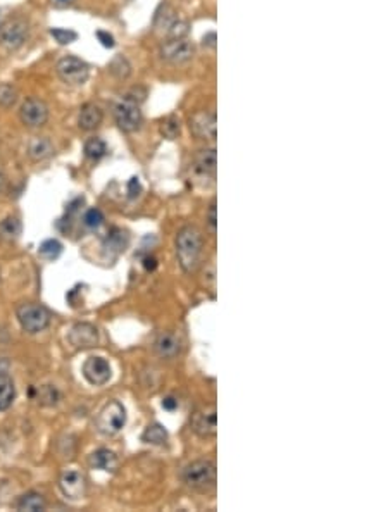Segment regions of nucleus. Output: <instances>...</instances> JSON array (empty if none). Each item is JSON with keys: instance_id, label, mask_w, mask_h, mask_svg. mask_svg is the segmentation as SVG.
<instances>
[{"instance_id": "9b49d317", "label": "nucleus", "mask_w": 388, "mask_h": 512, "mask_svg": "<svg viewBox=\"0 0 388 512\" xmlns=\"http://www.w3.org/2000/svg\"><path fill=\"white\" fill-rule=\"evenodd\" d=\"M192 428L199 437H214L218 430V416H216V407L207 405L199 409L192 418Z\"/></svg>"}, {"instance_id": "e433bc0d", "label": "nucleus", "mask_w": 388, "mask_h": 512, "mask_svg": "<svg viewBox=\"0 0 388 512\" xmlns=\"http://www.w3.org/2000/svg\"><path fill=\"white\" fill-rule=\"evenodd\" d=\"M209 224H211V228L216 229V204L214 202L211 204V209H209Z\"/></svg>"}, {"instance_id": "4be33fe9", "label": "nucleus", "mask_w": 388, "mask_h": 512, "mask_svg": "<svg viewBox=\"0 0 388 512\" xmlns=\"http://www.w3.org/2000/svg\"><path fill=\"white\" fill-rule=\"evenodd\" d=\"M21 232H23V224L18 217L9 216L4 221H0V239L13 241L21 235Z\"/></svg>"}, {"instance_id": "aec40b11", "label": "nucleus", "mask_w": 388, "mask_h": 512, "mask_svg": "<svg viewBox=\"0 0 388 512\" xmlns=\"http://www.w3.org/2000/svg\"><path fill=\"white\" fill-rule=\"evenodd\" d=\"M16 397V388L13 378L7 374H0V410H7L13 405Z\"/></svg>"}, {"instance_id": "a878e982", "label": "nucleus", "mask_w": 388, "mask_h": 512, "mask_svg": "<svg viewBox=\"0 0 388 512\" xmlns=\"http://www.w3.org/2000/svg\"><path fill=\"white\" fill-rule=\"evenodd\" d=\"M16 102H18V90H16L14 85L11 83L0 85V107L11 109Z\"/></svg>"}, {"instance_id": "9d476101", "label": "nucleus", "mask_w": 388, "mask_h": 512, "mask_svg": "<svg viewBox=\"0 0 388 512\" xmlns=\"http://www.w3.org/2000/svg\"><path fill=\"white\" fill-rule=\"evenodd\" d=\"M111 374L113 371H111L109 362L104 357H88L83 364V376L90 385H106L111 380Z\"/></svg>"}, {"instance_id": "423d86ee", "label": "nucleus", "mask_w": 388, "mask_h": 512, "mask_svg": "<svg viewBox=\"0 0 388 512\" xmlns=\"http://www.w3.org/2000/svg\"><path fill=\"white\" fill-rule=\"evenodd\" d=\"M126 423V410L119 402H109V404L104 405V409L99 413L97 421V430L104 435H116L123 430Z\"/></svg>"}, {"instance_id": "393cba45", "label": "nucleus", "mask_w": 388, "mask_h": 512, "mask_svg": "<svg viewBox=\"0 0 388 512\" xmlns=\"http://www.w3.org/2000/svg\"><path fill=\"white\" fill-rule=\"evenodd\" d=\"M143 442L152 445H164L167 442V431L161 425H150L143 431Z\"/></svg>"}, {"instance_id": "bb28decb", "label": "nucleus", "mask_w": 388, "mask_h": 512, "mask_svg": "<svg viewBox=\"0 0 388 512\" xmlns=\"http://www.w3.org/2000/svg\"><path fill=\"white\" fill-rule=\"evenodd\" d=\"M61 252H62V244L59 240H54V239L45 240L38 249L40 256H42L43 259H49V261L57 259V257L61 256Z\"/></svg>"}, {"instance_id": "ddd939ff", "label": "nucleus", "mask_w": 388, "mask_h": 512, "mask_svg": "<svg viewBox=\"0 0 388 512\" xmlns=\"http://www.w3.org/2000/svg\"><path fill=\"white\" fill-rule=\"evenodd\" d=\"M59 486H61L62 494L67 499H73V501L82 499L87 491L85 478L78 471H66V473H62L61 479H59Z\"/></svg>"}, {"instance_id": "20e7f679", "label": "nucleus", "mask_w": 388, "mask_h": 512, "mask_svg": "<svg viewBox=\"0 0 388 512\" xmlns=\"http://www.w3.org/2000/svg\"><path fill=\"white\" fill-rule=\"evenodd\" d=\"M16 316H18L21 328L28 333L43 332L50 322L49 310L43 307V305L33 304V302L19 305L18 310H16Z\"/></svg>"}, {"instance_id": "4c0bfd02", "label": "nucleus", "mask_w": 388, "mask_h": 512, "mask_svg": "<svg viewBox=\"0 0 388 512\" xmlns=\"http://www.w3.org/2000/svg\"><path fill=\"white\" fill-rule=\"evenodd\" d=\"M6 175H4L2 171H0V192H4V188H6Z\"/></svg>"}, {"instance_id": "39448f33", "label": "nucleus", "mask_w": 388, "mask_h": 512, "mask_svg": "<svg viewBox=\"0 0 388 512\" xmlns=\"http://www.w3.org/2000/svg\"><path fill=\"white\" fill-rule=\"evenodd\" d=\"M57 76L66 85L71 87H79L85 85L90 78V66L76 55H66V58L59 59L57 66H55Z\"/></svg>"}, {"instance_id": "f03ea898", "label": "nucleus", "mask_w": 388, "mask_h": 512, "mask_svg": "<svg viewBox=\"0 0 388 512\" xmlns=\"http://www.w3.org/2000/svg\"><path fill=\"white\" fill-rule=\"evenodd\" d=\"M113 116L116 124H118L121 131L135 133L142 128L143 123L142 109H140L138 100H135L133 97L126 95L116 100L113 106Z\"/></svg>"}, {"instance_id": "f8f14e48", "label": "nucleus", "mask_w": 388, "mask_h": 512, "mask_svg": "<svg viewBox=\"0 0 388 512\" xmlns=\"http://www.w3.org/2000/svg\"><path fill=\"white\" fill-rule=\"evenodd\" d=\"M70 344L74 349H92L99 344V332L95 326L88 322L74 325L70 332Z\"/></svg>"}, {"instance_id": "5701e85b", "label": "nucleus", "mask_w": 388, "mask_h": 512, "mask_svg": "<svg viewBox=\"0 0 388 512\" xmlns=\"http://www.w3.org/2000/svg\"><path fill=\"white\" fill-rule=\"evenodd\" d=\"M45 499L42 495L37 494V491H28V494L23 495L18 502L19 511H28V512H38L45 509Z\"/></svg>"}, {"instance_id": "f3484780", "label": "nucleus", "mask_w": 388, "mask_h": 512, "mask_svg": "<svg viewBox=\"0 0 388 512\" xmlns=\"http://www.w3.org/2000/svg\"><path fill=\"white\" fill-rule=\"evenodd\" d=\"M90 464L95 467V469H101L106 471V473H114L118 469V457L113 450H107V449H99L97 452L92 454L90 457Z\"/></svg>"}, {"instance_id": "c85d7f7f", "label": "nucleus", "mask_w": 388, "mask_h": 512, "mask_svg": "<svg viewBox=\"0 0 388 512\" xmlns=\"http://www.w3.org/2000/svg\"><path fill=\"white\" fill-rule=\"evenodd\" d=\"M49 33L59 45H70V43L76 42V38H78L76 31L66 30V28H50Z\"/></svg>"}, {"instance_id": "2f4dec72", "label": "nucleus", "mask_w": 388, "mask_h": 512, "mask_svg": "<svg viewBox=\"0 0 388 512\" xmlns=\"http://www.w3.org/2000/svg\"><path fill=\"white\" fill-rule=\"evenodd\" d=\"M123 235H125V233L118 232V229H114V232L111 233L109 236H107V247L114 249V251H118V252L125 251L126 239H125V236H123Z\"/></svg>"}, {"instance_id": "6ab92c4d", "label": "nucleus", "mask_w": 388, "mask_h": 512, "mask_svg": "<svg viewBox=\"0 0 388 512\" xmlns=\"http://www.w3.org/2000/svg\"><path fill=\"white\" fill-rule=\"evenodd\" d=\"M162 26L166 28L167 38H187L188 31H190V24L185 19H179L176 16H171V18H164Z\"/></svg>"}, {"instance_id": "473e14b6", "label": "nucleus", "mask_w": 388, "mask_h": 512, "mask_svg": "<svg viewBox=\"0 0 388 512\" xmlns=\"http://www.w3.org/2000/svg\"><path fill=\"white\" fill-rule=\"evenodd\" d=\"M95 36H97V40L101 42L102 47H106V48H114L116 47L114 36L111 35L109 31H102L101 30V31H97V33H95Z\"/></svg>"}, {"instance_id": "dca6fc26", "label": "nucleus", "mask_w": 388, "mask_h": 512, "mask_svg": "<svg viewBox=\"0 0 388 512\" xmlns=\"http://www.w3.org/2000/svg\"><path fill=\"white\" fill-rule=\"evenodd\" d=\"M52 154H54V143L49 138H45V136H37L28 145V156L35 163L49 159Z\"/></svg>"}, {"instance_id": "0eeeda50", "label": "nucleus", "mask_w": 388, "mask_h": 512, "mask_svg": "<svg viewBox=\"0 0 388 512\" xmlns=\"http://www.w3.org/2000/svg\"><path fill=\"white\" fill-rule=\"evenodd\" d=\"M49 106H47L42 99H37V97L26 99L25 102H23L21 109H19V119H21V123L25 124L26 128H31V130L45 126L47 121H49Z\"/></svg>"}, {"instance_id": "f704fd0d", "label": "nucleus", "mask_w": 388, "mask_h": 512, "mask_svg": "<svg viewBox=\"0 0 388 512\" xmlns=\"http://www.w3.org/2000/svg\"><path fill=\"white\" fill-rule=\"evenodd\" d=\"M74 2L76 0H50V6L54 7V9H67V7L73 6Z\"/></svg>"}, {"instance_id": "b1692460", "label": "nucleus", "mask_w": 388, "mask_h": 512, "mask_svg": "<svg viewBox=\"0 0 388 512\" xmlns=\"http://www.w3.org/2000/svg\"><path fill=\"white\" fill-rule=\"evenodd\" d=\"M83 152H85V156L88 157V159L99 160V159H102V157L107 154V145L102 138H99V136H94V138L87 140L85 147H83Z\"/></svg>"}, {"instance_id": "f257e3e1", "label": "nucleus", "mask_w": 388, "mask_h": 512, "mask_svg": "<svg viewBox=\"0 0 388 512\" xmlns=\"http://www.w3.org/2000/svg\"><path fill=\"white\" fill-rule=\"evenodd\" d=\"M202 233L195 227H185L176 235V256L178 262L187 273H192L201 262L202 256Z\"/></svg>"}, {"instance_id": "c9c22d12", "label": "nucleus", "mask_w": 388, "mask_h": 512, "mask_svg": "<svg viewBox=\"0 0 388 512\" xmlns=\"http://www.w3.org/2000/svg\"><path fill=\"white\" fill-rule=\"evenodd\" d=\"M162 407H164V409H167V410H174V409H176V407H178V401H174V398H173V397H167V398H164V402H162Z\"/></svg>"}, {"instance_id": "2eb2a0df", "label": "nucleus", "mask_w": 388, "mask_h": 512, "mask_svg": "<svg viewBox=\"0 0 388 512\" xmlns=\"http://www.w3.org/2000/svg\"><path fill=\"white\" fill-rule=\"evenodd\" d=\"M104 121V111L97 104L88 102L83 104L78 112V126L85 131L97 130Z\"/></svg>"}, {"instance_id": "7ed1b4c3", "label": "nucleus", "mask_w": 388, "mask_h": 512, "mask_svg": "<svg viewBox=\"0 0 388 512\" xmlns=\"http://www.w3.org/2000/svg\"><path fill=\"white\" fill-rule=\"evenodd\" d=\"M183 481L187 483L190 489L206 491L213 489L216 483V466L214 462L206 461V459H199V461L190 462L182 473Z\"/></svg>"}, {"instance_id": "c756f323", "label": "nucleus", "mask_w": 388, "mask_h": 512, "mask_svg": "<svg viewBox=\"0 0 388 512\" xmlns=\"http://www.w3.org/2000/svg\"><path fill=\"white\" fill-rule=\"evenodd\" d=\"M179 128H182V124H179V119L176 118V116H167L166 119L162 121L161 124V133L166 138H176V136L179 135Z\"/></svg>"}, {"instance_id": "1a4fd4ad", "label": "nucleus", "mask_w": 388, "mask_h": 512, "mask_svg": "<svg viewBox=\"0 0 388 512\" xmlns=\"http://www.w3.org/2000/svg\"><path fill=\"white\" fill-rule=\"evenodd\" d=\"M30 36V26L25 19H14L0 26V45L7 52L19 50Z\"/></svg>"}, {"instance_id": "4468645a", "label": "nucleus", "mask_w": 388, "mask_h": 512, "mask_svg": "<svg viewBox=\"0 0 388 512\" xmlns=\"http://www.w3.org/2000/svg\"><path fill=\"white\" fill-rule=\"evenodd\" d=\"M190 130L201 138H207L211 142L216 140V114L214 112H197L190 119Z\"/></svg>"}, {"instance_id": "7c9ffc66", "label": "nucleus", "mask_w": 388, "mask_h": 512, "mask_svg": "<svg viewBox=\"0 0 388 512\" xmlns=\"http://www.w3.org/2000/svg\"><path fill=\"white\" fill-rule=\"evenodd\" d=\"M83 224L90 229H97L104 224V214L99 209H88L83 216Z\"/></svg>"}, {"instance_id": "72a5a7b5", "label": "nucleus", "mask_w": 388, "mask_h": 512, "mask_svg": "<svg viewBox=\"0 0 388 512\" xmlns=\"http://www.w3.org/2000/svg\"><path fill=\"white\" fill-rule=\"evenodd\" d=\"M140 192H142V187H140L138 178H131L128 181V193H130V197H138Z\"/></svg>"}, {"instance_id": "6e6552de", "label": "nucleus", "mask_w": 388, "mask_h": 512, "mask_svg": "<svg viewBox=\"0 0 388 512\" xmlns=\"http://www.w3.org/2000/svg\"><path fill=\"white\" fill-rule=\"evenodd\" d=\"M159 54L170 64H185L194 59L195 45L188 38H167L159 48Z\"/></svg>"}, {"instance_id": "a211bd4d", "label": "nucleus", "mask_w": 388, "mask_h": 512, "mask_svg": "<svg viewBox=\"0 0 388 512\" xmlns=\"http://www.w3.org/2000/svg\"><path fill=\"white\" fill-rule=\"evenodd\" d=\"M155 350L161 357L173 359L179 352V340L171 333H161L155 340Z\"/></svg>"}, {"instance_id": "412c9836", "label": "nucleus", "mask_w": 388, "mask_h": 512, "mask_svg": "<svg viewBox=\"0 0 388 512\" xmlns=\"http://www.w3.org/2000/svg\"><path fill=\"white\" fill-rule=\"evenodd\" d=\"M195 166L202 175H214L216 173V151L214 148H204L195 157Z\"/></svg>"}, {"instance_id": "cd10ccee", "label": "nucleus", "mask_w": 388, "mask_h": 512, "mask_svg": "<svg viewBox=\"0 0 388 512\" xmlns=\"http://www.w3.org/2000/svg\"><path fill=\"white\" fill-rule=\"evenodd\" d=\"M111 72L119 80H126L131 75V64L125 55H118L113 62H111Z\"/></svg>"}]
</instances>
